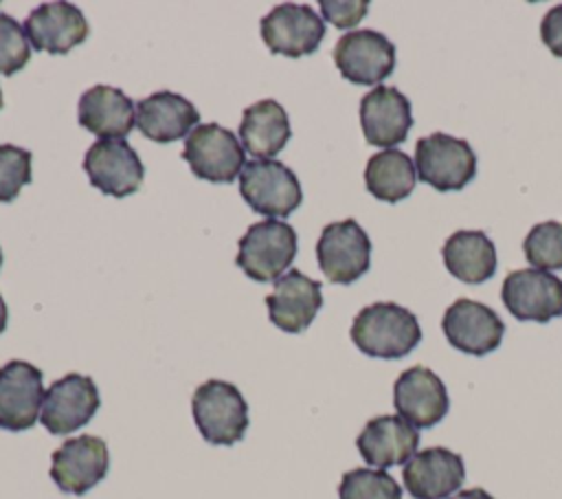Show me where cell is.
<instances>
[{
    "label": "cell",
    "instance_id": "35",
    "mask_svg": "<svg viewBox=\"0 0 562 499\" xmlns=\"http://www.w3.org/2000/svg\"><path fill=\"white\" fill-rule=\"evenodd\" d=\"M2 103H4V101H2V90H0V110H2Z\"/></svg>",
    "mask_w": 562,
    "mask_h": 499
},
{
    "label": "cell",
    "instance_id": "24",
    "mask_svg": "<svg viewBox=\"0 0 562 499\" xmlns=\"http://www.w3.org/2000/svg\"><path fill=\"white\" fill-rule=\"evenodd\" d=\"M292 127L285 108L274 99H261L241 112L239 141L257 160L274 158L290 141Z\"/></svg>",
    "mask_w": 562,
    "mask_h": 499
},
{
    "label": "cell",
    "instance_id": "4",
    "mask_svg": "<svg viewBox=\"0 0 562 499\" xmlns=\"http://www.w3.org/2000/svg\"><path fill=\"white\" fill-rule=\"evenodd\" d=\"M415 171L437 191H459L474 178L476 156L468 141L435 132L417 141Z\"/></svg>",
    "mask_w": 562,
    "mask_h": 499
},
{
    "label": "cell",
    "instance_id": "9",
    "mask_svg": "<svg viewBox=\"0 0 562 499\" xmlns=\"http://www.w3.org/2000/svg\"><path fill=\"white\" fill-rule=\"evenodd\" d=\"M101 404L99 389L90 376L66 374L55 380L42 402L40 422L53 435H66L88 424Z\"/></svg>",
    "mask_w": 562,
    "mask_h": 499
},
{
    "label": "cell",
    "instance_id": "23",
    "mask_svg": "<svg viewBox=\"0 0 562 499\" xmlns=\"http://www.w3.org/2000/svg\"><path fill=\"white\" fill-rule=\"evenodd\" d=\"M77 121L97 136L123 138L136 125V108L123 90L99 84L81 95Z\"/></svg>",
    "mask_w": 562,
    "mask_h": 499
},
{
    "label": "cell",
    "instance_id": "28",
    "mask_svg": "<svg viewBox=\"0 0 562 499\" xmlns=\"http://www.w3.org/2000/svg\"><path fill=\"white\" fill-rule=\"evenodd\" d=\"M522 251L529 264L538 270H560L562 268V222L549 220L536 224L525 242Z\"/></svg>",
    "mask_w": 562,
    "mask_h": 499
},
{
    "label": "cell",
    "instance_id": "1",
    "mask_svg": "<svg viewBox=\"0 0 562 499\" xmlns=\"http://www.w3.org/2000/svg\"><path fill=\"white\" fill-rule=\"evenodd\" d=\"M353 345L373 358H402L422 341L417 317L391 301H378L362 308L351 323Z\"/></svg>",
    "mask_w": 562,
    "mask_h": 499
},
{
    "label": "cell",
    "instance_id": "3",
    "mask_svg": "<svg viewBox=\"0 0 562 499\" xmlns=\"http://www.w3.org/2000/svg\"><path fill=\"white\" fill-rule=\"evenodd\" d=\"M191 411L198 431L209 444L231 446L248 429V404L241 391L226 380L202 382L193 391Z\"/></svg>",
    "mask_w": 562,
    "mask_h": 499
},
{
    "label": "cell",
    "instance_id": "36",
    "mask_svg": "<svg viewBox=\"0 0 562 499\" xmlns=\"http://www.w3.org/2000/svg\"><path fill=\"white\" fill-rule=\"evenodd\" d=\"M0 266H2V251H0Z\"/></svg>",
    "mask_w": 562,
    "mask_h": 499
},
{
    "label": "cell",
    "instance_id": "12",
    "mask_svg": "<svg viewBox=\"0 0 562 499\" xmlns=\"http://www.w3.org/2000/svg\"><path fill=\"white\" fill-rule=\"evenodd\" d=\"M501 297L518 321L547 323L562 314V279L547 270L522 268L505 277Z\"/></svg>",
    "mask_w": 562,
    "mask_h": 499
},
{
    "label": "cell",
    "instance_id": "18",
    "mask_svg": "<svg viewBox=\"0 0 562 499\" xmlns=\"http://www.w3.org/2000/svg\"><path fill=\"white\" fill-rule=\"evenodd\" d=\"M360 125L369 145L391 149L413 127L411 101L393 86H378L360 101Z\"/></svg>",
    "mask_w": 562,
    "mask_h": 499
},
{
    "label": "cell",
    "instance_id": "15",
    "mask_svg": "<svg viewBox=\"0 0 562 499\" xmlns=\"http://www.w3.org/2000/svg\"><path fill=\"white\" fill-rule=\"evenodd\" d=\"M441 330L459 352L485 356L501 345L505 323L492 308L472 299H457L443 312Z\"/></svg>",
    "mask_w": 562,
    "mask_h": 499
},
{
    "label": "cell",
    "instance_id": "19",
    "mask_svg": "<svg viewBox=\"0 0 562 499\" xmlns=\"http://www.w3.org/2000/svg\"><path fill=\"white\" fill-rule=\"evenodd\" d=\"M270 321L283 332H303L323 306L321 281L310 279L299 268H290L274 281L266 297Z\"/></svg>",
    "mask_w": 562,
    "mask_h": 499
},
{
    "label": "cell",
    "instance_id": "7",
    "mask_svg": "<svg viewBox=\"0 0 562 499\" xmlns=\"http://www.w3.org/2000/svg\"><path fill=\"white\" fill-rule=\"evenodd\" d=\"M316 257L323 275L334 284H351L371 266V240L356 220L331 222L321 231Z\"/></svg>",
    "mask_w": 562,
    "mask_h": 499
},
{
    "label": "cell",
    "instance_id": "27",
    "mask_svg": "<svg viewBox=\"0 0 562 499\" xmlns=\"http://www.w3.org/2000/svg\"><path fill=\"white\" fill-rule=\"evenodd\" d=\"M340 499H402L400 484L380 468L347 470L338 486Z\"/></svg>",
    "mask_w": 562,
    "mask_h": 499
},
{
    "label": "cell",
    "instance_id": "25",
    "mask_svg": "<svg viewBox=\"0 0 562 499\" xmlns=\"http://www.w3.org/2000/svg\"><path fill=\"white\" fill-rule=\"evenodd\" d=\"M443 264L465 284H483L496 270V248L483 231H457L443 244Z\"/></svg>",
    "mask_w": 562,
    "mask_h": 499
},
{
    "label": "cell",
    "instance_id": "8",
    "mask_svg": "<svg viewBox=\"0 0 562 499\" xmlns=\"http://www.w3.org/2000/svg\"><path fill=\"white\" fill-rule=\"evenodd\" d=\"M261 37L270 53L285 57H303L314 53L325 37V22L312 7L283 2L277 4L259 22Z\"/></svg>",
    "mask_w": 562,
    "mask_h": 499
},
{
    "label": "cell",
    "instance_id": "21",
    "mask_svg": "<svg viewBox=\"0 0 562 499\" xmlns=\"http://www.w3.org/2000/svg\"><path fill=\"white\" fill-rule=\"evenodd\" d=\"M356 446L362 459L375 468L406 464L419 446V433L400 415H378L364 424Z\"/></svg>",
    "mask_w": 562,
    "mask_h": 499
},
{
    "label": "cell",
    "instance_id": "20",
    "mask_svg": "<svg viewBox=\"0 0 562 499\" xmlns=\"http://www.w3.org/2000/svg\"><path fill=\"white\" fill-rule=\"evenodd\" d=\"M24 31L35 51L64 55L88 37V22L70 2H44L29 13Z\"/></svg>",
    "mask_w": 562,
    "mask_h": 499
},
{
    "label": "cell",
    "instance_id": "34",
    "mask_svg": "<svg viewBox=\"0 0 562 499\" xmlns=\"http://www.w3.org/2000/svg\"><path fill=\"white\" fill-rule=\"evenodd\" d=\"M7 321H9V310H7V303H4V299H2V295H0V334H2L4 328H7Z\"/></svg>",
    "mask_w": 562,
    "mask_h": 499
},
{
    "label": "cell",
    "instance_id": "32",
    "mask_svg": "<svg viewBox=\"0 0 562 499\" xmlns=\"http://www.w3.org/2000/svg\"><path fill=\"white\" fill-rule=\"evenodd\" d=\"M540 37L555 57H562V4L544 13L540 22Z\"/></svg>",
    "mask_w": 562,
    "mask_h": 499
},
{
    "label": "cell",
    "instance_id": "33",
    "mask_svg": "<svg viewBox=\"0 0 562 499\" xmlns=\"http://www.w3.org/2000/svg\"><path fill=\"white\" fill-rule=\"evenodd\" d=\"M450 499H494L487 490H483V488H470V490H461V492H457L454 497H450Z\"/></svg>",
    "mask_w": 562,
    "mask_h": 499
},
{
    "label": "cell",
    "instance_id": "17",
    "mask_svg": "<svg viewBox=\"0 0 562 499\" xmlns=\"http://www.w3.org/2000/svg\"><path fill=\"white\" fill-rule=\"evenodd\" d=\"M402 479L415 499H446L465 479L463 457L443 446L424 448L404 464Z\"/></svg>",
    "mask_w": 562,
    "mask_h": 499
},
{
    "label": "cell",
    "instance_id": "5",
    "mask_svg": "<svg viewBox=\"0 0 562 499\" xmlns=\"http://www.w3.org/2000/svg\"><path fill=\"white\" fill-rule=\"evenodd\" d=\"M239 193L244 202L261 215L285 218L303 200L296 174L281 160H250L239 174Z\"/></svg>",
    "mask_w": 562,
    "mask_h": 499
},
{
    "label": "cell",
    "instance_id": "30",
    "mask_svg": "<svg viewBox=\"0 0 562 499\" xmlns=\"http://www.w3.org/2000/svg\"><path fill=\"white\" fill-rule=\"evenodd\" d=\"M31 182V152L18 145H0V202H13Z\"/></svg>",
    "mask_w": 562,
    "mask_h": 499
},
{
    "label": "cell",
    "instance_id": "16",
    "mask_svg": "<svg viewBox=\"0 0 562 499\" xmlns=\"http://www.w3.org/2000/svg\"><path fill=\"white\" fill-rule=\"evenodd\" d=\"M397 415L415 429H430L448 413L450 400L441 378L422 365L402 372L393 385Z\"/></svg>",
    "mask_w": 562,
    "mask_h": 499
},
{
    "label": "cell",
    "instance_id": "29",
    "mask_svg": "<svg viewBox=\"0 0 562 499\" xmlns=\"http://www.w3.org/2000/svg\"><path fill=\"white\" fill-rule=\"evenodd\" d=\"M31 59V42L24 26L0 11V75H15Z\"/></svg>",
    "mask_w": 562,
    "mask_h": 499
},
{
    "label": "cell",
    "instance_id": "6",
    "mask_svg": "<svg viewBox=\"0 0 562 499\" xmlns=\"http://www.w3.org/2000/svg\"><path fill=\"white\" fill-rule=\"evenodd\" d=\"M244 156L246 152L237 136L217 123L195 125L184 138L182 158L193 176L209 182H233L246 165Z\"/></svg>",
    "mask_w": 562,
    "mask_h": 499
},
{
    "label": "cell",
    "instance_id": "14",
    "mask_svg": "<svg viewBox=\"0 0 562 499\" xmlns=\"http://www.w3.org/2000/svg\"><path fill=\"white\" fill-rule=\"evenodd\" d=\"M108 444L97 435H79L53 451L50 479L64 492L83 495L108 475Z\"/></svg>",
    "mask_w": 562,
    "mask_h": 499
},
{
    "label": "cell",
    "instance_id": "22",
    "mask_svg": "<svg viewBox=\"0 0 562 499\" xmlns=\"http://www.w3.org/2000/svg\"><path fill=\"white\" fill-rule=\"evenodd\" d=\"M200 121L198 108L178 92L158 90L136 106V127L143 136L156 143H173Z\"/></svg>",
    "mask_w": 562,
    "mask_h": 499
},
{
    "label": "cell",
    "instance_id": "11",
    "mask_svg": "<svg viewBox=\"0 0 562 499\" xmlns=\"http://www.w3.org/2000/svg\"><path fill=\"white\" fill-rule=\"evenodd\" d=\"M83 171L99 191L125 198L143 185L145 167L125 138L94 141L83 156Z\"/></svg>",
    "mask_w": 562,
    "mask_h": 499
},
{
    "label": "cell",
    "instance_id": "31",
    "mask_svg": "<svg viewBox=\"0 0 562 499\" xmlns=\"http://www.w3.org/2000/svg\"><path fill=\"white\" fill-rule=\"evenodd\" d=\"M369 2L367 0H345V2H331L323 0L321 11L327 22H331L338 29H351L367 15Z\"/></svg>",
    "mask_w": 562,
    "mask_h": 499
},
{
    "label": "cell",
    "instance_id": "10",
    "mask_svg": "<svg viewBox=\"0 0 562 499\" xmlns=\"http://www.w3.org/2000/svg\"><path fill=\"white\" fill-rule=\"evenodd\" d=\"M334 64L351 84H380L395 68V46L378 31H349L334 46Z\"/></svg>",
    "mask_w": 562,
    "mask_h": 499
},
{
    "label": "cell",
    "instance_id": "13",
    "mask_svg": "<svg viewBox=\"0 0 562 499\" xmlns=\"http://www.w3.org/2000/svg\"><path fill=\"white\" fill-rule=\"evenodd\" d=\"M44 376L26 361H9L0 367V429H31L44 402Z\"/></svg>",
    "mask_w": 562,
    "mask_h": 499
},
{
    "label": "cell",
    "instance_id": "26",
    "mask_svg": "<svg viewBox=\"0 0 562 499\" xmlns=\"http://www.w3.org/2000/svg\"><path fill=\"white\" fill-rule=\"evenodd\" d=\"M415 178V163L400 149L378 152L367 160L364 167V185L369 193L389 204L411 196Z\"/></svg>",
    "mask_w": 562,
    "mask_h": 499
},
{
    "label": "cell",
    "instance_id": "2",
    "mask_svg": "<svg viewBox=\"0 0 562 499\" xmlns=\"http://www.w3.org/2000/svg\"><path fill=\"white\" fill-rule=\"evenodd\" d=\"M296 231L281 220H261L248 226L237 242L235 264L255 281L279 279L296 257Z\"/></svg>",
    "mask_w": 562,
    "mask_h": 499
}]
</instances>
